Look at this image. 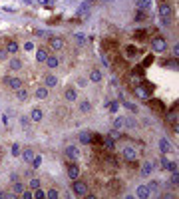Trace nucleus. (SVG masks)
Instances as JSON below:
<instances>
[{
  "mask_svg": "<svg viewBox=\"0 0 179 199\" xmlns=\"http://www.w3.org/2000/svg\"><path fill=\"white\" fill-rule=\"evenodd\" d=\"M102 144H103V148H106V149H114V148H116V139H114V137H110V135L103 137Z\"/></svg>",
  "mask_w": 179,
  "mask_h": 199,
  "instance_id": "b1692460",
  "label": "nucleus"
},
{
  "mask_svg": "<svg viewBox=\"0 0 179 199\" xmlns=\"http://www.w3.org/2000/svg\"><path fill=\"white\" fill-rule=\"evenodd\" d=\"M159 149H161L163 153H167V151L171 149V144H169V141L165 139V137H163V139H159Z\"/></svg>",
  "mask_w": 179,
  "mask_h": 199,
  "instance_id": "cd10ccee",
  "label": "nucleus"
},
{
  "mask_svg": "<svg viewBox=\"0 0 179 199\" xmlns=\"http://www.w3.org/2000/svg\"><path fill=\"white\" fill-rule=\"evenodd\" d=\"M24 50H26V52H32V50H34V44H32V42H26V44H24Z\"/></svg>",
  "mask_w": 179,
  "mask_h": 199,
  "instance_id": "c03bdc74",
  "label": "nucleus"
},
{
  "mask_svg": "<svg viewBox=\"0 0 179 199\" xmlns=\"http://www.w3.org/2000/svg\"><path fill=\"white\" fill-rule=\"evenodd\" d=\"M121 155H124V159L128 163H133L135 159H138V151H135L131 145H128V148H124V151H121Z\"/></svg>",
  "mask_w": 179,
  "mask_h": 199,
  "instance_id": "7ed1b4c3",
  "label": "nucleus"
},
{
  "mask_svg": "<svg viewBox=\"0 0 179 199\" xmlns=\"http://www.w3.org/2000/svg\"><path fill=\"white\" fill-rule=\"evenodd\" d=\"M80 112H82V113H90V112H92V104H90L88 100L80 102Z\"/></svg>",
  "mask_w": 179,
  "mask_h": 199,
  "instance_id": "a878e982",
  "label": "nucleus"
},
{
  "mask_svg": "<svg viewBox=\"0 0 179 199\" xmlns=\"http://www.w3.org/2000/svg\"><path fill=\"white\" fill-rule=\"evenodd\" d=\"M124 106L128 108V110H131V112H138V106H135V104H131V102H125V100H124Z\"/></svg>",
  "mask_w": 179,
  "mask_h": 199,
  "instance_id": "ea45409f",
  "label": "nucleus"
},
{
  "mask_svg": "<svg viewBox=\"0 0 179 199\" xmlns=\"http://www.w3.org/2000/svg\"><path fill=\"white\" fill-rule=\"evenodd\" d=\"M147 102H149V106H151L157 113H163V112H165V106H163L159 100H147Z\"/></svg>",
  "mask_w": 179,
  "mask_h": 199,
  "instance_id": "2eb2a0df",
  "label": "nucleus"
},
{
  "mask_svg": "<svg viewBox=\"0 0 179 199\" xmlns=\"http://www.w3.org/2000/svg\"><path fill=\"white\" fill-rule=\"evenodd\" d=\"M8 56H10V54L6 52V48H0V62H4V60H6Z\"/></svg>",
  "mask_w": 179,
  "mask_h": 199,
  "instance_id": "a19ab883",
  "label": "nucleus"
},
{
  "mask_svg": "<svg viewBox=\"0 0 179 199\" xmlns=\"http://www.w3.org/2000/svg\"><path fill=\"white\" fill-rule=\"evenodd\" d=\"M24 183L22 181H14L12 183V195H22V191H24Z\"/></svg>",
  "mask_w": 179,
  "mask_h": 199,
  "instance_id": "f3484780",
  "label": "nucleus"
},
{
  "mask_svg": "<svg viewBox=\"0 0 179 199\" xmlns=\"http://www.w3.org/2000/svg\"><path fill=\"white\" fill-rule=\"evenodd\" d=\"M110 137H114V139H117V137H120V131H117V130H111V131H110Z\"/></svg>",
  "mask_w": 179,
  "mask_h": 199,
  "instance_id": "49530a36",
  "label": "nucleus"
},
{
  "mask_svg": "<svg viewBox=\"0 0 179 199\" xmlns=\"http://www.w3.org/2000/svg\"><path fill=\"white\" fill-rule=\"evenodd\" d=\"M151 48L153 52H157V54H161V52H165L169 46H167V42H165V38H159V36H155L153 40H151Z\"/></svg>",
  "mask_w": 179,
  "mask_h": 199,
  "instance_id": "f03ea898",
  "label": "nucleus"
},
{
  "mask_svg": "<svg viewBox=\"0 0 179 199\" xmlns=\"http://www.w3.org/2000/svg\"><path fill=\"white\" fill-rule=\"evenodd\" d=\"M20 124H22L24 130H28V127H30V120H28V117H20Z\"/></svg>",
  "mask_w": 179,
  "mask_h": 199,
  "instance_id": "79ce46f5",
  "label": "nucleus"
},
{
  "mask_svg": "<svg viewBox=\"0 0 179 199\" xmlns=\"http://www.w3.org/2000/svg\"><path fill=\"white\" fill-rule=\"evenodd\" d=\"M32 167H36V169H38L40 167V165H42V155H34V159H32Z\"/></svg>",
  "mask_w": 179,
  "mask_h": 199,
  "instance_id": "72a5a7b5",
  "label": "nucleus"
},
{
  "mask_svg": "<svg viewBox=\"0 0 179 199\" xmlns=\"http://www.w3.org/2000/svg\"><path fill=\"white\" fill-rule=\"evenodd\" d=\"M135 195H138L139 199H147L149 195H151V191L147 189V185H139L138 189H135Z\"/></svg>",
  "mask_w": 179,
  "mask_h": 199,
  "instance_id": "4468645a",
  "label": "nucleus"
},
{
  "mask_svg": "<svg viewBox=\"0 0 179 199\" xmlns=\"http://www.w3.org/2000/svg\"><path fill=\"white\" fill-rule=\"evenodd\" d=\"M44 86H46V88H56V86H58V76L48 74V76L44 78Z\"/></svg>",
  "mask_w": 179,
  "mask_h": 199,
  "instance_id": "6e6552de",
  "label": "nucleus"
},
{
  "mask_svg": "<svg viewBox=\"0 0 179 199\" xmlns=\"http://www.w3.org/2000/svg\"><path fill=\"white\" fill-rule=\"evenodd\" d=\"M22 197H24V199H34V197H32V191H26V189L22 191Z\"/></svg>",
  "mask_w": 179,
  "mask_h": 199,
  "instance_id": "a18cd8bd",
  "label": "nucleus"
},
{
  "mask_svg": "<svg viewBox=\"0 0 179 199\" xmlns=\"http://www.w3.org/2000/svg\"><path fill=\"white\" fill-rule=\"evenodd\" d=\"M88 2H96V0H88Z\"/></svg>",
  "mask_w": 179,
  "mask_h": 199,
  "instance_id": "603ef678",
  "label": "nucleus"
},
{
  "mask_svg": "<svg viewBox=\"0 0 179 199\" xmlns=\"http://www.w3.org/2000/svg\"><path fill=\"white\" fill-rule=\"evenodd\" d=\"M72 191H74V195H76V197H86L90 189H88V183H86V181L74 179V183H72Z\"/></svg>",
  "mask_w": 179,
  "mask_h": 199,
  "instance_id": "f257e3e1",
  "label": "nucleus"
},
{
  "mask_svg": "<svg viewBox=\"0 0 179 199\" xmlns=\"http://www.w3.org/2000/svg\"><path fill=\"white\" fill-rule=\"evenodd\" d=\"M103 2H114V0H103Z\"/></svg>",
  "mask_w": 179,
  "mask_h": 199,
  "instance_id": "3c124183",
  "label": "nucleus"
},
{
  "mask_svg": "<svg viewBox=\"0 0 179 199\" xmlns=\"http://www.w3.org/2000/svg\"><path fill=\"white\" fill-rule=\"evenodd\" d=\"M163 167H165V169H169L171 173H173V171H177V163H175V161H167L165 165H163Z\"/></svg>",
  "mask_w": 179,
  "mask_h": 199,
  "instance_id": "f704fd0d",
  "label": "nucleus"
},
{
  "mask_svg": "<svg viewBox=\"0 0 179 199\" xmlns=\"http://www.w3.org/2000/svg\"><path fill=\"white\" fill-rule=\"evenodd\" d=\"M2 122H4L6 126H10V120H8V116H2Z\"/></svg>",
  "mask_w": 179,
  "mask_h": 199,
  "instance_id": "8fccbe9b",
  "label": "nucleus"
},
{
  "mask_svg": "<svg viewBox=\"0 0 179 199\" xmlns=\"http://www.w3.org/2000/svg\"><path fill=\"white\" fill-rule=\"evenodd\" d=\"M149 6H151V0H138L139 10H149Z\"/></svg>",
  "mask_w": 179,
  "mask_h": 199,
  "instance_id": "c85d7f7f",
  "label": "nucleus"
},
{
  "mask_svg": "<svg viewBox=\"0 0 179 199\" xmlns=\"http://www.w3.org/2000/svg\"><path fill=\"white\" fill-rule=\"evenodd\" d=\"M32 197H34V199H44L46 191H42L40 187H36V189H32Z\"/></svg>",
  "mask_w": 179,
  "mask_h": 199,
  "instance_id": "c756f323",
  "label": "nucleus"
},
{
  "mask_svg": "<svg viewBox=\"0 0 179 199\" xmlns=\"http://www.w3.org/2000/svg\"><path fill=\"white\" fill-rule=\"evenodd\" d=\"M4 82H6V86L10 88V90H14V92L22 88V80L16 78V76H8V78H4Z\"/></svg>",
  "mask_w": 179,
  "mask_h": 199,
  "instance_id": "20e7f679",
  "label": "nucleus"
},
{
  "mask_svg": "<svg viewBox=\"0 0 179 199\" xmlns=\"http://www.w3.org/2000/svg\"><path fill=\"white\" fill-rule=\"evenodd\" d=\"M20 155H22V161H26V163H30L32 159H34V149H30V148H26V149H22L20 151Z\"/></svg>",
  "mask_w": 179,
  "mask_h": 199,
  "instance_id": "9b49d317",
  "label": "nucleus"
},
{
  "mask_svg": "<svg viewBox=\"0 0 179 199\" xmlns=\"http://www.w3.org/2000/svg\"><path fill=\"white\" fill-rule=\"evenodd\" d=\"M20 144H12V155H14V157H18V155H20Z\"/></svg>",
  "mask_w": 179,
  "mask_h": 199,
  "instance_id": "c9c22d12",
  "label": "nucleus"
},
{
  "mask_svg": "<svg viewBox=\"0 0 179 199\" xmlns=\"http://www.w3.org/2000/svg\"><path fill=\"white\" fill-rule=\"evenodd\" d=\"M46 197L48 199H58V189H54V187L48 189V191H46Z\"/></svg>",
  "mask_w": 179,
  "mask_h": 199,
  "instance_id": "473e14b6",
  "label": "nucleus"
},
{
  "mask_svg": "<svg viewBox=\"0 0 179 199\" xmlns=\"http://www.w3.org/2000/svg\"><path fill=\"white\" fill-rule=\"evenodd\" d=\"M68 175H70V179H78V177H80L78 163H68Z\"/></svg>",
  "mask_w": 179,
  "mask_h": 199,
  "instance_id": "9d476101",
  "label": "nucleus"
},
{
  "mask_svg": "<svg viewBox=\"0 0 179 199\" xmlns=\"http://www.w3.org/2000/svg\"><path fill=\"white\" fill-rule=\"evenodd\" d=\"M48 56H50V54H48V50H46V48H38V50H36V62H38V64H44Z\"/></svg>",
  "mask_w": 179,
  "mask_h": 199,
  "instance_id": "f8f14e48",
  "label": "nucleus"
},
{
  "mask_svg": "<svg viewBox=\"0 0 179 199\" xmlns=\"http://www.w3.org/2000/svg\"><path fill=\"white\" fill-rule=\"evenodd\" d=\"M42 117H44V112H42L40 108H34L32 113H30V120L32 122H42Z\"/></svg>",
  "mask_w": 179,
  "mask_h": 199,
  "instance_id": "6ab92c4d",
  "label": "nucleus"
},
{
  "mask_svg": "<svg viewBox=\"0 0 179 199\" xmlns=\"http://www.w3.org/2000/svg\"><path fill=\"white\" fill-rule=\"evenodd\" d=\"M90 82H94V84L102 82V72L100 70H92V72H90Z\"/></svg>",
  "mask_w": 179,
  "mask_h": 199,
  "instance_id": "5701e85b",
  "label": "nucleus"
},
{
  "mask_svg": "<svg viewBox=\"0 0 179 199\" xmlns=\"http://www.w3.org/2000/svg\"><path fill=\"white\" fill-rule=\"evenodd\" d=\"M124 54H125V58H128V60H133L135 56L139 54V50L135 48V46H125V48H124Z\"/></svg>",
  "mask_w": 179,
  "mask_h": 199,
  "instance_id": "ddd939ff",
  "label": "nucleus"
},
{
  "mask_svg": "<svg viewBox=\"0 0 179 199\" xmlns=\"http://www.w3.org/2000/svg\"><path fill=\"white\" fill-rule=\"evenodd\" d=\"M86 84H88V80H86V78H80V80H78V86H82V88H84Z\"/></svg>",
  "mask_w": 179,
  "mask_h": 199,
  "instance_id": "09e8293b",
  "label": "nucleus"
},
{
  "mask_svg": "<svg viewBox=\"0 0 179 199\" xmlns=\"http://www.w3.org/2000/svg\"><path fill=\"white\" fill-rule=\"evenodd\" d=\"M114 127H117V130L125 127V117H116V122H114Z\"/></svg>",
  "mask_w": 179,
  "mask_h": 199,
  "instance_id": "2f4dec72",
  "label": "nucleus"
},
{
  "mask_svg": "<svg viewBox=\"0 0 179 199\" xmlns=\"http://www.w3.org/2000/svg\"><path fill=\"white\" fill-rule=\"evenodd\" d=\"M50 48H52V50H64V48H66V42H64V38L52 36V38H50Z\"/></svg>",
  "mask_w": 179,
  "mask_h": 199,
  "instance_id": "39448f33",
  "label": "nucleus"
},
{
  "mask_svg": "<svg viewBox=\"0 0 179 199\" xmlns=\"http://www.w3.org/2000/svg\"><path fill=\"white\" fill-rule=\"evenodd\" d=\"M18 50H20V46H18L14 40L6 42V52H8V54H12V56H14V54H18Z\"/></svg>",
  "mask_w": 179,
  "mask_h": 199,
  "instance_id": "aec40b11",
  "label": "nucleus"
},
{
  "mask_svg": "<svg viewBox=\"0 0 179 199\" xmlns=\"http://www.w3.org/2000/svg\"><path fill=\"white\" fill-rule=\"evenodd\" d=\"M76 98H78V94H76V90H74V88H66L64 90V100H66V102H76Z\"/></svg>",
  "mask_w": 179,
  "mask_h": 199,
  "instance_id": "1a4fd4ad",
  "label": "nucleus"
},
{
  "mask_svg": "<svg viewBox=\"0 0 179 199\" xmlns=\"http://www.w3.org/2000/svg\"><path fill=\"white\" fill-rule=\"evenodd\" d=\"M22 66H24V64H22V60H18V58H12L10 62H8V68H10V70H14V72L22 70Z\"/></svg>",
  "mask_w": 179,
  "mask_h": 199,
  "instance_id": "412c9836",
  "label": "nucleus"
},
{
  "mask_svg": "<svg viewBox=\"0 0 179 199\" xmlns=\"http://www.w3.org/2000/svg\"><path fill=\"white\" fill-rule=\"evenodd\" d=\"M110 112H111V113H117V112H120V104H117V102H111V104H110Z\"/></svg>",
  "mask_w": 179,
  "mask_h": 199,
  "instance_id": "4c0bfd02",
  "label": "nucleus"
},
{
  "mask_svg": "<svg viewBox=\"0 0 179 199\" xmlns=\"http://www.w3.org/2000/svg\"><path fill=\"white\" fill-rule=\"evenodd\" d=\"M16 98L20 100V102H26V100H28V90L24 86H22L20 90H16Z\"/></svg>",
  "mask_w": 179,
  "mask_h": 199,
  "instance_id": "393cba45",
  "label": "nucleus"
},
{
  "mask_svg": "<svg viewBox=\"0 0 179 199\" xmlns=\"http://www.w3.org/2000/svg\"><path fill=\"white\" fill-rule=\"evenodd\" d=\"M44 64L48 66V68H52V70H54V68H58V66H60V60L56 58V56H48V58H46V62H44Z\"/></svg>",
  "mask_w": 179,
  "mask_h": 199,
  "instance_id": "4be33fe9",
  "label": "nucleus"
},
{
  "mask_svg": "<svg viewBox=\"0 0 179 199\" xmlns=\"http://www.w3.org/2000/svg\"><path fill=\"white\" fill-rule=\"evenodd\" d=\"M159 14H161V18H169L171 16V6H169V4H159Z\"/></svg>",
  "mask_w": 179,
  "mask_h": 199,
  "instance_id": "a211bd4d",
  "label": "nucleus"
},
{
  "mask_svg": "<svg viewBox=\"0 0 179 199\" xmlns=\"http://www.w3.org/2000/svg\"><path fill=\"white\" fill-rule=\"evenodd\" d=\"M133 94H135L139 100H143V102H147V100H149V92H147L143 86H135V88H133Z\"/></svg>",
  "mask_w": 179,
  "mask_h": 199,
  "instance_id": "0eeeda50",
  "label": "nucleus"
},
{
  "mask_svg": "<svg viewBox=\"0 0 179 199\" xmlns=\"http://www.w3.org/2000/svg\"><path fill=\"white\" fill-rule=\"evenodd\" d=\"M66 155H68L70 159H74V161L82 159V153H80V149L76 148V145H68V148H66Z\"/></svg>",
  "mask_w": 179,
  "mask_h": 199,
  "instance_id": "423d86ee",
  "label": "nucleus"
},
{
  "mask_svg": "<svg viewBox=\"0 0 179 199\" xmlns=\"http://www.w3.org/2000/svg\"><path fill=\"white\" fill-rule=\"evenodd\" d=\"M147 189H149V191H157V189H159V183H157V181H149V183H147Z\"/></svg>",
  "mask_w": 179,
  "mask_h": 199,
  "instance_id": "58836bf2",
  "label": "nucleus"
},
{
  "mask_svg": "<svg viewBox=\"0 0 179 199\" xmlns=\"http://www.w3.org/2000/svg\"><path fill=\"white\" fill-rule=\"evenodd\" d=\"M143 18H145V12H143V10H139V12H138V16H135V20H143Z\"/></svg>",
  "mask_w": 179,
  "mask_h": 199,
  "instance_id": "de8ad7c7",
  "label": "nucleus"
},
{
  "mask_svg": "<svg viewBox=\"0 0 179 199\" xmlns=\"http://www.w3.org/2000/svg\"><path fill=\"white\" fill-rule=\"evenodd\" d=\"M36 187H40V179L38 177H32L30 179V189H36Z\"/></svg>",
  "mask_w": 179,
  "mask_h": 199,
  "instance_id": "e433bc0d",
  "label": "nucleus"
},
{
  "mask_svg": "<svg viewBox=\"0 0 179 199\" xmlns=\"http://www.w3.org/2000/svg\"><path fill=\"white\" fill-rule=\"evenodd\" d=\"M151 62H153V56H147V58L143 60V64H141V66H143V68H147V66H151Z\"/></svg>",
  "mask_w": 179,
  "mask_h": 199,
  "instance_id": "37998d69",
  "label": "nucleus"
},
{
  "mask_svg": "<svg viewBox=\"0 0 179 199\" xmlns=\"http://www.w3.org/2000/svg\"><path fill=\"white\" fill-rule=\"evenodd\" d=\"M48 90H50V88H46V86H40V88H36L34 96L38 98V100H46V98H48Z\"/></svg>",
  "mask_w": 179,
  "mask_h": 199,
  "instance_id": "dca6fc26",
  "label": "nucleus"
},
{
  "mask_svg": "<svg viewBox=\"0 0 179 199\" xmlns=\"http://www.w3.org/2000/svg\"><path fill=\"white\" fill-rule=\"evenodd\" d=\"M153 171V163L151 161H145L143 165H141V175H149Z\"/></svg>",
  "mask_w": 179,
  "mask_h": 199,
  "instance_id": "bb28decb",
  "label": "nucleus"
},
{
  "mask_svg": "<svg viewBox=\"0 0 179 199\" xmlns=\"http://www.w3.org/2000/svg\"><path fill=\"white\" fill-rule=\"evenodd\" d=\"M80 141H82V144H92V135L86 134V131H82V134H80Z\"/></svg>",
  "mask_w": 179,
  "mask_h": 199,
  "instance_id": "7c9ffc66",
  "label": "nucleus"
}]
</instances>
